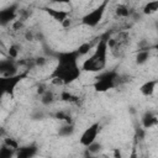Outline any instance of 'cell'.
<instances>
[{"instance_id": "cell-9", "label": "cell", "mask_w": 158, "mask_h": 158, "mask_svg": "<svg viewBox=\"0 0 158 158\" xmlns=\"http://www.w3.org/2000/svg\"><path fill=\"white\" fill-rule=\"evenodd\" d=\"M42 10L46 12V14H48L54 21H57V22H63L64 20H67L68 19V15H69V12L68 11H65V10H59V9H53V7H48V6H44V7H42Z\"/></svg>"}, {"instance_id": "cell-18", "label": "cell", "mask_w": 158, "mask_h": 158, "mask_svg": "<svg viewBox=\"0 0 158 158\" xmlns=\"http://www.w3.org/2000/svg\"><path fill=\"white\" fill-rule=\"evenodd\" d=\"M102 149V144L100 143V142H96V141H94V142H91L89 146H86V151L93 156V154H98L100 151Z\"/></svg>"}, {"instance_id": "cell-17", "label": "cell", "mask_w": 158, "mask_h": 158, "mask_svg": "<svg viewBox=\"0 0 158 158\" xmlns=\"http://www.w3.org/2000/svg\"><path fill=\"white\" fill-rule=\"evenodd\" d=\"M16 151L14 148H10L6 144H2L0 147V158H11L12 156H15Z\"/></svg>"}, {"instance_id": "cell-27", "label": "cell", "mask_w": 158, "mask_h": 158, "mask_svg": "<svg viewBox=\"0 0 158 158\" xmlns=\"http://www.w3.org/2000/svg\"><path fill=\"white\" fill-rule=\"evenodd\" d=\"M44 91H46V90H44V88H43L42 85H41V86H38V89H37V93H38L40 95H42Z\"/></svg>"}, {"instance_id": "cell-24", "label": "cell", "mask_w": 158, "mask_h": 158, "mask_svg": "<svg viewBox=\"0 0 158 158\" xmlns=\"http://www.w3.org/2000/svg\"><path fill=\"white\" fill-rule=\"evenodd\" d=\"M31 118L35 120V121H38V120H43L44 118V114L43 111H40V110H36L32 115H31Z\"/></svg>"}, {"instance_id": "cell-5", "label": "cell", "mask_w": 158, "mask_h": 158, "mask_svg": "<svg viewBox=\"0 0 158 158\" xmlns=\"http://www.w3.org/2000/svg\"><path fill=\"white\" fill-rule=\"evenodd\" d=\"M99 131H100V125H99V122L91 123V125H90L88 128H85V131L81 133V136H80V138H79L80 144L84 146V147H86V146H89L91 142L96 141V137H98Z\"/></svg>"}, {"instance_id": "cell-26", "label": "cell", "mask_w": 158, "mask_h": 158, "mask_svg": "<svg viewBox=\"0 0 158 158\" xmlns=\"http://www.w3.org/2000/svg\"><path fill=\"white\" fill-rule=\"evenodd\" d=\"M54 4H69L72 0H51Z\"/></svg>"}, {"instance_id": "cell-13", "label": "cell", "mask_w": 158, "mask_h": 158, "mask_svg": "<svg viewBox=\"0 0 158 158\" xmlns=\"http://www.w3.org/2000/svg\"><path fill=\"white\" fill-rule=\"evenodd\" d=\"M149 59V48H141L136 54V63L138 65L144 64Z\"/></svg>"}, {"instance_id": "cell-8", "label": "cell", "mask_w": 158, "mask_h": 158, "mask_svg": "<svg viewBox=\"0 0 158 158\" xmlns=\"http://www.w3.org/2000/svg\"><path fill=\"white\" fill-rule=\"evenodd\" d=\"M94 83V89L99 93H105L110 89H114L116 86V80L109 79V78H95Z\"/></svg>"}, {"instance_id": "cell-15", "label": "cell", "mask_w": 158, "mask_h": 158, "mask_svg": "<svg viewBox=\"0 0 158 158\" xmlns=\"http://www.w3.org/2000/svg\"><path fill=\"white\" fill-rule=\"evenodd\" d=\"M157 10H158V0H152V1H148L144 5L143 14L144 15H151V14H154Z\"/></svg>"}, {"instance_id": "cell-4", "label": "cell", "mask_w": 158, "mask_h": 158, "mask_svg": "<svg viewBox=\"0 0 158 158\" xmlns=\"http://www.w3.org/2000/svg\"><path fill=\"white\" fill-rule=\"evenodd\" d=\"M109 2H110V0H104L99 6H96L90 12H88L86 15H84L81 17V23L84 26H88V27H95V26H98L101 22L104 15H105V11H106V7H107V4Z\"/></svg>"}, {"instance_id": "cell-1", "label": "cell", "mask_w": 158, "mask_h": 158, "mask_svg": "<svg viewBox=\"0 0 158 158\" xmlns=\"http://www.w3.org/2000/svg\"><path fill=\"white\" fill-rule=\"evenodd\" d=\"M57 58V65L53 69L51 78L57 79L59 83L68 85L75 81L80 74H81V68L78 65V59H79V53L75 51H68V52H58L54 53Z\"/></svg>"}, {"instance_id": "cell-7", "label": "cell", "mask_w": 158, "mask_h": 158, "mask_svg": "<svg viewBox=\"0 0 158 158\" xmlns=\"http://www.w3.org/2000/svg\"><path fill=\"white\" fill-rule=\"evenodd\" d=\"M17 73V64L14 58H5L0 59V74L4 77L14 75Z\"/></svg>"}, {"instance_id": "cell-16", "label": "cell", "mask_w": 158, "mask_h": 158, "mask_svg": "<svg viewBox=\"0 0 158 158\" xmlns=\"http://www.w3.org/2000/svg\"><path fill=\"white\" fill-rule=\"evenodd\" d=\"M60 100H62V101H65V102H78L79 98H78L77 95H74V94L67 91V90H63V91L60 93Z\"/></svg>"}, {"instance_id": "cell-3", "label": "cell", "mask_w": 158, "mask_h": 158, "mask_svg": "<svg viewBox=\"0 0 158 158\" xmlns=\"http://www.w3.org/2000/svg\"><path fill=\"white\" fill-rule=\"evenodd\" d=\"M27 78V72H22V73H16L14 75H9V77H0V90L4 94H7L10 96H14L15 94V89L19 83H21L23 79Z\"/></svg>"}, {"instance_id": "cell-25", "label": "cell", "mask_w": 158, "mask_h": 158, "mask_svg": "<svg viewBox=\"0 0 158 158\" xmlns=\"http://www.w3.org/2000/svg\"><path fill=\"white\" fill-rule=\"evenodd\" d=\"M46 62H47V59H46L44 57H37V58L35 59V64H36L37 67H43V65L46 64Z\"/></svg>"}, {"instance_id": "cell-21", "label": "cell", "mask_w": 158, "mask_h": 158, "mask_svg": "<svg viewBox=\"0 0 158 158\" xmlns=\"http://www.w3.org/2000/svg\"><path fill=\"white\" fill-rule=\"evenodd\" d=\"M115 12H116V15L120 16V17H127V16L130 15V10H128V7H126L125 5H118V6L116 7Z\"/></svg>"}, {"instance_id": "cell-19", "label": "cell", "mask_w": 158, "mask_h": 158, "mask_svg": "<svg viewBox=\"0 0 158 158\" xmlns=\"http://www.w3.org/2000/svg\"><path fill=\"white\" fill-rule=\"evenodd\" d=\"M41 96H42V98H41V101H42V104L46 105V106H48V105H51V104L54 102V95H53L51 91H48V90H46Z\"/></svg>"}, {"instance_id": "cell-14", "label": "cell", "mask_w": 158, "mask_h": 158, "mask_svg": "<svg viewBox=\"0 0 158 158\" xmlns=\"http://www.w3.org/2000/svg\"><path fill=\"white\" fill-rule=\"evenodd\" d=\"M73 133H74V125H73V122L72 123H65V125H63L58 130V135L60 137H69Z\"/></svg>"}, {"instance_id": "cell-22", "label": "cell", "mask_w": 158, "mask_h": 158, "mask_svg": "<svg viewBox=\"0 0 158 158\" xmlns=\"http://www.w3.org/2000/svg\"><path fill=\"white\" fill-rule=\"evenodd\" d=\"M4 144L9 146L10 148H14L15 151L19 148V142H17L15 138H10V137H6V138L4 139Z\"/></svg>"}, {"instance_id": "cell-10", "label": "cell", "mask_w": 158, "mask_h": 158, "mask_svg": "<svg viewBox=\"0 0 158 158\" xmlns=\"http://www.w3.org/2000/svg\"><path fill=\"white\" fill-rule=\"evenodd\" d=\"M37 151H38V148L36 144H27V146L19 147L16 149L15 156L17 158H31L37 154Z\"/></svg>"}, {"instance_id": "cell-11", "label": "cell", "mask_w": 158, "mask_h": 158, "mask_svg": "<svg viewBox=\"0 0 158 158\" xmlns=\"http://www.w3.org/2000/svg\"><path fill=\"white\" fill-rule=\"evenodd\" d=\"M158 118L153 111H146L142 116V126L143 128H151L153 126H157Z\"/></svg>"}, {"instance_id": "cell-12", "label": "cell", "mask_w": 158, "mask_h": 158, "mask_svg": "<svg viewBox=\"0 0 158 158\" xmlns=\"http://www.w3.org/2000/svg\"><path fill=\"white\" fill-rule=\"evenodd\" d=\"M157 80H148L146 83H143L141 86H139V91L142 95L144 96H151L153 95L154 90H156V86H157Z\"/></svg>"}, {"instance_id": "cell-28", "label": "cell", "mask_w": 158, "mask_h": 158, "mask_svg": "<svg viewBox=\"0 0 158 158\" xmlns=\"http://www.w3.org/2000/svg\"><path fill=\"white\" fill-rule=\"evenodd\" d=\"M21 26H22V23H21L20 21H17V22L14 25V28H17V27H21Z\"/></svg>"}, {"instance_id": "cell-6", "label": "cell", "mask_w": 158, "mask_h": 158, "mask_svg": "<svg viewBox=\"0 0 158 158\" xmlns=\"http://www.w3.org/2000/svg\"><path fill=\"white\" fill-rule=\"evenodd\" d=\"M17 11H19L17 4H11L4 9H0V26H6L11 21H14L17 16Z\"/></svg>"}, {"instance_id": "cell-29", "label": "cell", "mask_w": 158, "mask_h": 158, "mask_svg": "<svg viewBox=\"0 0 158 158\" xmlns=\"http://www.w3.org/2000/svg\"><path fill=\"white\" fill-rule=\"evenodd\" d=\"M121 154H120V151L118 149H115V157H120Z\"/></svg>"}, {"instance_id": "cell-2", "label": "cell", "mask_w": 158, "mask_h": 158, "mask_svg": "<svg viewBox=\"0 0 158 158\" xmlns=\"http://www.w3.org/2000/svg\"><path fill=\"white\" fill-rule=\"evenodd\" d=\"M107 40L109 37H102L98 42L95 47V52L93 56L84 60L81 65V70L84 72H99L105 68L106 58H107Z\"/></svg>"}, {"instance_id": "cell-23", "label": "cell", "mask_w": 158, "mask_h": 158, "mask_svg": "<svg viewBox=\"0 0 158 158\" xmlns=\"http://www.w3.org/2000/svg\"><path fill=\"white\" fill-rule=\"evenodd\" d=\"M7 53H9V57L10 58H17V54H19V49H17V47L15 46V44H12V46H10L9 47V51H7Z\"/></svg>"}, {"instance_id": "cell-20", "label": "cell", "mask_w": 158, "mask_h": 158, "mask_svg": "<svg viewBox=\"0 0 158 158\" xmlns=\"http://www.w3.org/2000/svg\"><path fill=\"white\" fill-rule=\"evenodd\" d=\"M91 43H89V42H85V43H81L78 48H77V52L79 53V56H85V54H88L89 53V51L91 49Z\"/></svg>"}, {"instance_id": "cell-30", "label": "cell", "mask_w": 158, "mask_h": 158, "mask_svg": "<svg viewBox=\"0 0 158 158\" xmlns=\"http://www.w3.org/2000/svg\"><path fill=\"white\" fill-rule=\"evenodd\" d=\"M4 95H5V94H4V93L0 90V101H1V99H2V96H4Z\"/></svg>"}]
</instances>
